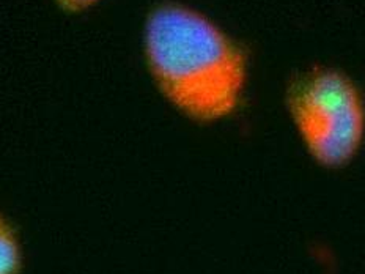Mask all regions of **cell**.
Segmentation results:
<instances>
[{"label":"cell","instance_id":"6da1fadb","mask_svg":"<svg viewBox=\"0 0 365 274\" xmlns=\"http://www.w3.org/2000/svg\"><path fill=\"white\" fill-rule=\"evenodd\" d=\"M143 56L164 100L197 125L233 117L245 100L247 52L203 13L180 2L151 9Z\"/></svg>","mask_w":365,"mask_h":274},{"label":"cell","instance_id":"7a4b0ae2","mask_svg":"<svg viewBox=\"0 0 365 274\" xmlns=\"http://www.w3.org/2000/svg\"><path fill=\"white\" fill-rule=\"evenodd\" d=\"M284 103L318 166L340 171L354 161L365 139V101L346 73L322 65L296 73L287 83Z\"/></svg>","mask_w":365,"mask_h":274},{"label":"cell","instance_id":"3957f363","mask_svg":"<svg viewBox=\"0 0 365 274\" xmlns=\"http://www.w3.org/2000/svg\"><path fill=\"white\" fill-rule=\"evenodd\" d=\"M24 253L16 228L0 215V274H21Z\"/></svg>","mask_w":365,"mask_h":274},{"label":"cell","instance_id":"277c9868","mask_svg":"<svg viewBox=\"0 0 365 274\" xmlns=\"http://www.w3.org/2000/svg\"><path fill=\"white\" fill-rule=\"evenodd\" d=\"M101 0H56V4L66 13H82L90 10Z\"/></svg>","mask_w":365,"mask_h":274}]
</instances>
